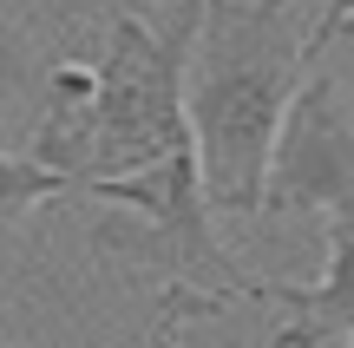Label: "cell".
I'll list each match as a JSON object with an SVG mask.
<instances>
[{
  "mask_svg": "<svg viewBox=\"0 0 354 348\" xmlns=\"http://www.w3.org/2000/svg\"><path fill=\"white\" fill-rule=\"evenodd\" d=\"M308 66L315 53L308 33L295 39L289 0H210L184 73V112L216 217L263 210L269 152Z\"/></svg>",
  "mask_w": 354,
  "mask_h": 348,
  "instance_id": "7a4b0ae2",
  "label": "cell"
},
{
  "mask_svg": "<svg viewBox=\"0 0 354 348\" xmlns=\"http://www.w3.org/2000/svg\"><path fill=\"white\" fill-rule=\"evenodd\" d=\"M269 302H282L276 342L308 348V342H348L354 329V204L328 210V263L315 283H269Z\"/></svg>",
  "mask_w": 354,
  "mask_h": 348,
  "instance_id": "277c9868",
  "label": "cell"
},
{
  "mask_svg": "<svg viewBox=\"0 0 354 348\" xmlns=\"http://www.w3.org/2000/svg\"><path fill=\"white\" fill-rule=\"evenodd\" d=\"M39 59H33V39L0 13V131L13 125V112L26 105V92H39Z\"/></svg>",
  "mask_w": 354,
  "mask_h": 348,
  "instance_id": "8992f818",
  "label": "cell"
},
{
  "mask_svg": "<svg viewBox=\"0 0 354 348\" xmlns=\"http://www.w3.org/2000/svg\"><path fill=\"white\" fill-rule=\"evenodd\" d=\"M354 204V105L342 79L302 73L289 112H282L276 152H269V184L263 210L302 217V210H342Z\"/></svg>",
  "mask_w": 354,
  "mask_h": 348,
  "instance_id": "3957f363",
  "label": "cell"
},
{
  "mask_svg": "<svg viewBox=\"0 0 354 348\" xmlns=\"http://www.w3.org/2000/svg\"><path fill=\"white\" fill-rule=\"evenodd\" d=\"M342 33H354V0H328V13H322V20L308 26V53L322 59V53H328Z\"/></svg>",
  "mask_w": 354,
  "mask_h": 348,
  "instance_id": "52a82bcc",
  "label": "cell"
},
{
  "mask_svg": "<svg viewBox=\"0 0 354 348\" xmlns=\"http://www.w3.org/2000/svg\"><path fill=\"white\" fill-rule=\"evenodd\" d=\"M53 197H79V184L66 178V171L39 165L33 152H7V145H0V244H7L39 204H53Z\"/></svg>",
  "mask_w": 354,
  "mask_h": 348,
  "instance_id": "5b68a950",
  "label": "cell"
},
{
  "mask_svg": "<svg viewBox=\"0 0 354 348\" xmlns=\"http://www.w3.org/2000/svg\"><path fill=\"white\" fill-rule=\"evenodd\" d=\"M348 342H354V329H348Z\"/></svg>",
  "mask_w": 354,
  "mask_h": 348,
  "instance_id": "ba28073f",
  "label": "cell"
},
{
  "mask_svg": "<svg viewBox=\"0 0 354 348\" xmlns=\"http://www.w3.org/2000/svg\"><path fill=\"white\" fill-rule=\"evenodd\" d=\"M210 0H177L165 26L118 13L99 59H66L39 79V118L26 152L73 184L151 165L190 138L184 73Z\"/></svg>",
  "mask_w": 354,
  "mask_h": 348,
  "instance_id": "6da1fadb",
  "label": "cell"
}]
</instances>
